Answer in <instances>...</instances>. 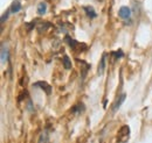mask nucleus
Segmentation results:
<instances>
[{
    "label": "nucleus",
    "instance_id": "1",
    "mask_svg": "<svg viewBox=\"0 0 152 143\" xmlns=\"http://www.w3.org/2000/svg\"><path fill=\"white\" fill-rule=\"evenodd\" d=\"M118 15L123 20H125V21L130 20V18H131V9H130V7H128V6L121 7V9L118 11Z\"/></svg>",
    "mask_w": 152,
    "mask_h": 143
},
{
    "label": "nucleus",
    "instance_id": "2",
    "mask_svg": "<svg viewBox=\"0 0 152 143\" xmlns=\"http://www.w3.org/2000/svg\"><path fill=\"white\" fill-rule=\"evenodd\" d=\"M125 98H126V95H125V93H122L121 95H119V98L116 100V103H115L114 107H113V112L114 113H116L118 109H119V107L122 106V104L124 103V100H125Z\"/></svg>",
    "mask_w": 152,
    "mask_h": 143
},
{
    "label": "nucleus",
    "instance_id": "3",
    "mask_svg": "<svg viewBox=\"0 0 152 143\" xmlns=\"http://www.w3.org/2000/svg\"><path fill=\"white\" fill-rule=\"evenodd\" d=\"M20 9H21V4H20L19 0L13 1V2H12V5H11V7H10L11 13H18Z\"/></svg>",
    "mask_w": 152,
    "mask_h": 143
},
{
    "label": "nucleus",
    "instance_id": "4",
    "mask_svg": "<svg viewBox=\"0 0 152 143\" xmlns=\"http://www.w3.org/2000/svg\"><path fill=\"white\" fill-rule=\"evenodd\" d=\"M8 56H10V53H8V48L6 46H2L1 48V62L5 63L8 61Z\"/></svg>",
    "mask_w": 152,
    "mask_h": 143
},
{
    "label": "nucleus",
    "instance_id": "5",
    "mask_svg": "<svg viewBox=\"0 0 152 143\" xmlns=\"http://www.w3.org/2000/svg\"><path fill=\"white\" fill-rule=\"evenodd\" d=\"M105 59H107V55L104 54L102 56V58H101V63H99V65H98V74L101 76V74H103V72L105 70Z\"/></svg>",
    "mask_w": 152,
    "mask_h": 143
},
{
    "label": "nucleus",
    "instance_id": "6",
    "mask_svg": "<svg viewBox=\"0 0 152 143\" xmlns=\"http://www.w3.org/2000/svg\"><path fill=\"white\" fill-rule=\"evenodd\" d=\"M84 11H86L87 15H88L90 19H94V18H96V17H97V14H96V12L94 11V8H93V7L87 6V7H84Z\"/></svg>",
    "mask_w": 152,
    "mask_h": 143
},
{
    "label": "nucleus",
    "instance_id": "7",
    "mask_svg": "<svg viewBox=\"0 0 152 143\" xmlns=\"http://www.w3.org/2000/svg\"><path fill=\"white\" fill-rule=\"evenodd\" d=\"M37 86H40L42 90H46V92H47V94H49L50 92H52V87L49 86V85H47V83H42V82H39L35 84Z\"/></svg>",
    "mask_w": 152,
    "mask_h": 143
},
{
    "label": "nucleus",
    "instance_id": "8",
    "mask_svg": "<svg viewBox=\"0 0 152 143\" xmlns=\"http://www.w3.org/2000/svg\"><path fill=\"white\" fill-rule=\"evenodd\" d=\"M46 9H47V4L46 2H40L38 6V13L40 15L45 14L46 13Z\"/></svg>",
    "mask_w": 152,
    "mask_h": 143
},
{
    "label": "nucleus",
    "instance_id": "9",
    "mask_svg": "<svg viewBox=\"0 0 152 143\" xmlns=\"http://www.w3.org/2000/svg\"><path fill=\"white\" fill-rule=\"evenodd\" d=\"M39 143H49V137H48V133H47V131H43V133L41 134Z\"/></svg>",
    "mask_w": 152,
    "mask_h": 143
},
{
    "label": "nucleus",
    "instance_id": "10",
    "mask_svg": "<svg viewBox=\"0 0 152 143\" xmlns=\"http://www.w3.org/2000/svg\"><path fill=\"white\" fill-rule=\"evenodd\" d=\"M63 65H64V68H66L67 70H69V69L72 68V62H70V59H69L68 56H64V57H63Z\"/></svg>",
    "mask_w": 152,
    "mask_h": 143
},
{
    "label": "nucleus",
    "instance_id": "11",
    "mask_svg": "<svg viewBox=\"0 0 152 143\" xmlns=\"http://www.w3.org/2000/svg\"><path fill=\"white\" fill-rule=\"evenodd\" d=\"M10 13H11V11H7V13H5V14L2 15V18H1V23H4V22H5V20H7Z\"/></svg>",
    "mask_w": 152,
    "mask_h": 143
},
{
    "label": "nucleus",
    "instance_id": "12",
    "mask_svg": "<svg viewBox=\"0 0 152 143\" xmlns=\"http://www.w3.org/2000/svg\"><path fill=\"white\" fill-rule=\"evenodd\" d=\"M114 55H116V56H115L116 58H121V57H123V53H122V50H119V51H117V53H114Z\"/></svg>",
    "mask_w": 152,
    "mask_h": 143
}]
</instances>
